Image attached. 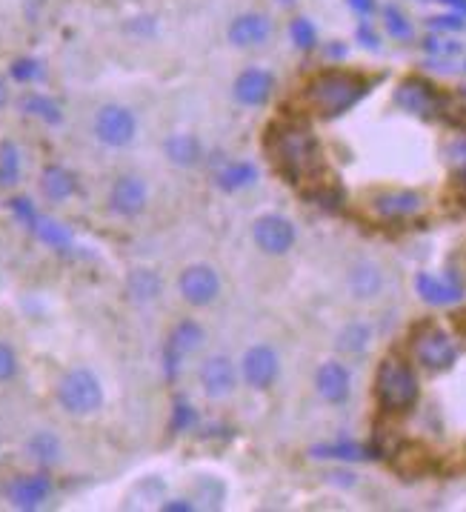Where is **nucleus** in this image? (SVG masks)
<instances>
[{
	"label": "nucleus",
	"mask_w": 466,
	"mask_h": 512,
	"mask_svg": "<svg viewBox=\"0 0 466 512\" xmlns=\"http://www.w3.org/2000/svg\"><path fill=\"white\" fill-rule=\"evenodd\" d=\"M252 235H255V244L261 246L264 252H269V255H284L295 244V226H292V221H286L284 215H264V218H258Z\"/></svg>",
	"instance_id": "9b49d317"
},
{
	"label": "nucleus",
	"mask_w": 466,
	"mask_h": 512,
	"mask_svg": "<svg viewBox=\"0 0 466 512\" xmlns=\"http://www.w3.org/2000/svg\"><path fill=\"white\" fill-rule=\"evenodd\" d=\"M275 89V78L264 69H244L235 81V98L244 106H264Z\"/></svg>",
	"instance_id": "dca6fc26"
},
{
	"label": "nucleus",
	"mask_w": 466,
	"mask_h": 512,
	"mask_svg": "<svg viewBox=\"0 0 466 512\" xmlns=\"http://www.w3.org/2000/svg\"><path fill=\"white\" fill-rule=\"evenodd\" d=\"M189 424H195V410L189 404H178L175 407V415H172V427L175 430H186Z\"/></svg>",
	"instance_id": "4c0bfd02"
},
{
	"label": "nucleus",
	"mask_w": 466,
	"mask_h": 512,
	"mask_svg": "<svg viewBox=\"0 0 466 512\" xmlns=\"http://www.w3.org/2000/svg\"><path fill=\"white\" fill-rule=\"evenodd\" d=\"M446 6H452V9H458L461 15H466V0H441Z\"/></svg>",
	"instance_id": "79ce46f5"
},
{
	"label": "nucleus",
	"mask_w": 466,
	"mask_h": 512,
	"mask_svg": "<svg viewBox=\"0 0 466 512\" xmlns=\"http://www.w3.org/2000/svg\"><path fill=\"white\" fill-rule=\"evenodd\" d=\"M109 209L121 218H135L146 209V184L135 175H123L109 189Z\"/></svg>",
	"instance_id": "f8f14e48"
},
{
	"label": "nucleus",
	"mask_w": 466,
	"mask_h": 512,
	"mask_svg": "<svg viewBox=\"0 0 466 512\" xmlns=\"http://www.w3.org/2000/svg\"><path fill=\"white\" fill-rule=\"evenodd\" d=\"M272 35V23L261 12H246L229 26V41L235 46H261Z\"/></svg>",
	"instance_id": "f3484780"
},
{
	"label": "nucleus",
	"mask_w": 466,
	"mask_h": 512,
	"mask_svg": "<svg viewBox=\"0 0 466 512\" xmlns=\"http://www.w3.org/2000/svg\"><path fill=\"white\" fill-rule=\"evenodd\" d=\"M369 212L378 221H406L424 212V195L415 189H381L369 198Z\"/></svg>",
	"instance_id": "6e6552de"
},
{
	"label": "nucleus",
	"mask_w": 466,
	"mask_h": 512,
	"mask_svg": "<svg viewBox=\"0 0 466 512\" xmlns=\"http://www.w3.org/2000/svg\"><path fill=\"white\" fill-rule=\"evenodd\" d=\"M135 132H138V123L135 115L121 106V103H106L95 112V138L103 146H112V149H123L135 141Z\"/></svg>",
	"instance_id": "0eeeda50"
},
{
	"label": "nucleus",
	"mask_w": 466,
	"mask_h": 512,
	"mask_svg": "<svg viewBox=\"0 0 466 512\" xmlns=\"http://www.w3.org/2000/svg\"><path fill=\"white\" fill-rule=\"evenodd\" d=\"M201 384L209 398H223L235 390V369L229 364V358H223V355L209 358L201 367Z\"/></svg>",
	"instance_id": "a211bd4d"
},
{
	"label": "nucleus",
	"mask_w": 466,
	"mask_h": 512,
	"mask_svg": "<svg viewBox=\"0 0 466 512\" xmlns=\"http://www.w3.org/2000/svg\"><path fill=\"white\" fill-rule=\"evenodd\" d=\"M163 149H166V158L178 166H195L201 161V144L192 135H172Z\"/></svg>",
	"instance_id": "b1692460"
},
{
	"label": "nucleus",
	"mask_w": 466,
	"mask_h": 512,
	"mask_svg": "<svg viewBox=\"0 0 466 512\" xmlns=\"http://www.w3.org/2000/svg\"><path fill=\"white\" fill-rule=\"evenodd\" d=\"M266 152L289 184L315 181L324 172V149L315 132L298 118H281L266 129Z\"/></svg>",
	"instance_id": "f257e3e1"
},
{
	"label": "nucleus",
	"mask_w": 466,
	"mask_h": 512,
	"mask_svg": "<svg viewBox=\"0 0 466 512\" xmlns=\"http://www.w3.org/2000/svg\"><path fill=\"white\" fill-rule=\"evenodd\" d=\"M455 184H458V189H464L466 192V161H461V164L455 166Z\"/></svg>",
	"instance_id": "a19ab883"
},
{
	"label": "nucleus",
	"mask_w": 466,
	"mask_h": 512,
	"mask_svg": "<svg viewBox=\"0 0 466 512\" xmlns=\"http://www.w3.org/2000/svg\"><path fill=\"white\" fill-rule=\"evenodd\" d=\"M415 289H418V295L424 298L426 304H435V307L455 304V301H461V295H464L461 284H455V281H449V278H435V275H429V272H421V275L415 278Z\"/></svg>",
	"instance_id": "6ab92c4d"
},
{
	"label": "nucleus",
	"mask_w": 466,
	"mask_h": 512,
	"mask_svg": "<svg viewBox=\"0 0 466 512\" xmlns=\"http://www.w3.org/2000/svg\"><path fill=\"white\" fill-rule=\"evenodd\" d=\"M358 41H364V46H369V49H378V35L369 29V23L358 26Z\"/></svg>",
	"instance_id": "58836bf2"
},
{
	"label": "nucleus",
	"mask_w": 466,
	"mask_h": 512,
	"mask_svg": "<svg viewBox=\"0 0 466 512\" xmlns=\"http://www.w3.org/2000/svg\"><path fill=\"white\" fill-rule=\"evenodd\" d=\"M58 404L69 415H95L103 407V387L92 369H69L58 381Z\"/></svg>",
	"instance_id": "39448f33"
},
{
	"label": "nucleus",
	"mask_w": 466,
	"mask_h": 512,
	"mask_svg": "<svg viewBox=\"0 0 466 512\" xmlns=\"http://www.w3.org/2000/svg\"><path fill=\"white\" fill-rule=\"evenodd\" d=\"M366 341H369V329L366 327H349L344 329V335H341V344L338 347L344 349V352H361L366 347Z\"/></svg>",
	"instance_id": "72a5a7b5"
},
{
	"label": "nucleus",
	"mask_w": 466,
	"mask_h": 512,
	"mask_svg": "<svg viewBox=\"0 0 466 512\" xmlns=\"http://www.w3.org/2000/svg\"><path fill=\"white\" fill-rule=\"evenodd\" d=\"M6 103V86H3V81H0V106Z\"/></svg>",
	"instance_id": "a18cd8bd"
},
{
	"label": "nucleus",
	"mask_w": 466,
	"mask_h": 512,
	"mask_svg": "<svg viewBox=\"0 0 466 512\" xmlns=\"http://www.w3.org/2000/svg\"><path fill=\"white\" fill-rule=\"evenodd\" d=\"M9 75H12V81L18 83L41 81L43 63L38 58H18V61H12V66H9Z\"/></svg>",
	"instance_id": "c756f323"
},
{
	"label": "nucleus",
	"mask_w": 466,
	"mask_h": 512,
	"mask_svg": "<svg viewBox=\"0 0 466 512\" xmlns=\"http://www.w3.org/2000/svg\"><path fill=\"white\" fill-rule=\"evenodd\" d=\"M126 287H129V295L135 301H152V298L161 295V278L155 272H149V269H135L129 275Z\"/></svg>",
	"instance_id": "393cba45"
},
{
	"label": "nucleus",
	"mask_w": 466,
	"mask_h": 512,
	"mask_svg": "<svg viewBox=\"0 0 466 512\" xmlns=\"http://www.w3.org/2000/svg\"><path fill=\"white\" fill-rule=\"evenodd\" d=\"M429 26H432V29H444V32H461V29H466V21L461 12H455V15H441V18H432V21H429Z\"/></svg>",
	"instance_id": "e433bc0d"
},
{
	"label": "nucleus",
	"mask_w": 466,
	"mask_h": 512,
	"mask_svg": "<svg viewBox=\"0 0 466 512\" xmlns=\"http://www.w3.org/2000/svg\"><path fill=\"white\" fill-rule=\"evenodd\" d=\"M203 341V329L192 321H183L178 327L172 329L169 335V344H166V352H163V367H166V375L175 378L178 375V367H181L183 355H189L192 349L201 347Z\"/></svg>",
	"instance_id": "ddd939ff"
},
{
	"label": "nucleus",
	"mask_w": 466,
	"mask_h": 512,
	"mask_svg": "<svg viewBox=\"0 0 466 512\" xmlns=\"http://www.w3.org/2000/svg\"><path fill=\"white\" fill-rule=\"evenodd\" d=\"M349 6H352L358 15H372V9H375V0H349Z\"/></svg>",
	"instance_id": "ea45409f"
},
{
	"label": "nucleus",
	"mask_w": 466,
	"mask_h": 512,
	"mask_svg": "<svg viewBox=\"0 0 466 512\" xmlns=\"http://www.w3.org/2000/svg\"><path fill=\"white\" fill-rule=\"evenodd\" d=\"M21 181V149L15 141L0 144V186H15Z\"/></svg>",
	"instance_id": "a878e982"
},
{
	"label": "nucleus",
	"mask_w": 466,
	"mask_h": 512,
	"mask_svg": "<svg viewBox=\"0 0 466 512\" xmlns=\"http://www.w3.org/2000/svg\"><path fill=\"white\" fill-rule=\"evenodd\" d=\"M455 324H458V327L466 332V312H464V315H455Z\"/></svg>",
	"instance_id": "c03bdc74"
},
{
	"label": "nucleus",
	"mask_w": 466,
	"mask_h": 512,
	"mask_svg": "<svg viewBox=\"0 0 466 512\" xmlns=\"http://www.w3.org/2000/svg\"><path fill=\"white\" fill-rule=\"evenodd\" d=\"M255 178H258V172H255V166L252 164H232L226 166L221 175H218V186L226 189V192H235V189H241V186L252 184Z\"/></svg>",
	"instance_id": "cd10ccee"
},
{
	"label": "nucleus",
	"mask_w": 466,
	"mask_h": 512,
	"mask_svg": "<svg viewBox=\"0 0 466 512\" xmlns=\"http://www.w3.org/2000/svg\"><path fill=\"white\" fill-rule=\"evenodd\" d=\"M315 458H338V461H364V458H375L372 450H366L361 444L352 441H341V444H318L312 447Z\"/></svg>",
	"instance_id": "bb28decb"
},
{
	"label": "nucleus",
	"mask_w": 466,
	"mask_h": 512,
	"mask_svg": "<svg viewBox=\"0 0 466 512\" xmlns=\"http://www.w3.org/2000/svg\"><path fill=\"white\" fill-rule=\"evenodd\" d=\"M375 398L381 410L392 415L412 410L421 398V384H418L415 369L409 367L404 358H395V355L384 358L375 375Z\"/></svg>",
	"instance_id": "7ed1b4c3"
},
{
	"label": "nucleus",
	"mask_w": 466,
	"mask_h": 512,
	"mask_svg": "<svg viewBox=\"0 0 466 512\" xmlns=\"http://www.w3.org/2000/svg\"><path fill=\"white\" fill-rule=\"evenodd\" d=\"M378 287H381V275H378V269L375 267H358L352 272V289H355L358 298L375 295Z\"/></svg>",
	"instance_id": "c85d7f7f"
},
{
	"label": "nucleus",
	"mask_w": 466,
	"mask_h": 512,
	"mask_svg": "<svg viewBox=\"0 0 466 512\" xmlns=\"http://www.w3.org/2000/svg\"><path fill=\"white\" fill-rule=\"evenodd\" d=\"M15 375H18V352L6 341H0V384L12 381Z\"/></svg>",
	"instance_id": "473e14b6"
},
{
	"label": "nucleus",
	"mask_w": 466,
	"mask_h": 512,
	"mask_svg": "<svg viewBox=\"0 0 466 512\" xmlns=\"http://www.w3.org/2000/svg\"><path fill=\"white\" fill-rule=\"evenodd\" d=\"M21 112H26L29 118H38V121L49 123V126H58L63 123V109L61 103L43 92H26L21 98Z\"/></svg>",
	"instance_id": "4be33fe9"
},
{
	"label": "nucleus",
	"mask_w": 466,
	"mask_h": 512,
	"mask_svg": "<svg viewBox=\"0 0 466 512\" xmlns=\"http://www.w3.org/2000/svg\"><path fill=\"white\" fill-rule=\"evenodd\" d=\"M369 86H372V81L364 78L361 72L329 69V72H321L306 83L304 103L309 112H315L321 118H338L364 98Z\"/></svg>",
	"instance_id": "f03ea898"
},
{
	"label": "nucleus",
	"mask_w": 466,
	"mask_h": 512,
	"mask_svg": "<svg viewBox=\"0 0 466 512\" xmlns=\"http://www.w3.org/2000/svg\"><path fill=\"white\" fill-rule=\"evenodd\" d=\"M309 201H315L318 206H326V209H338L341 201H344V195H341V189H335V186H321V189L309 192Z\"/></svg>",
	"instance_id": "c9c22d12"
},
{
	"label": "nucleus",
	"mask_w": 466,
	"mask_h": 512,
	"mask_svg": "<svg viewBox=\"0 0 466 512\" xmlns=\"http://www.w3.org/2000/svg\"><path fill=\"white\" fill-rule=\"evenodd\" d=\"M315 387L321 392V398L329 401V404H344L346 398H349V372H346L344 364L329 361V364L318 369Z\"/></svg>",
	"instance_id": "aec40b11"
},
{
	"label": "nucleus",
	"mask_w": 466,
	"mask_h": 512,
	"mask_svg": "<svg viewBox=\"0 0 466 512\" xmlns=\"http://www.w3.org/2000/svg\"><path fill=\"white\" fill-rule=\"evenodd\" d=\"M163 510H192L189 504H163Z\"/></svg>",
	"instance_id": "37998d69"
},
{
	"label": "nucleus",
	"mask_w": 466,
	"mask_h": 512,
	"mask_svg": "<svg viewBox=\"0 0 466 512\" xmlns=\"http://www.w3.org/2000/svg\"><path fill=\"white\" fill-rule=\"evenodd\" d=\"M52 490L55 487H52V478L46 472H29V475H18V478L9 481L6 498L18 510H38L49 501Z\"/></svg>",
	"instance_id": "1a4fd4ad"
},
{
	"label": "nucleus",
	"mask_w": 466,
	"mask_h": 512,
	"mask_svg": "<svg viewBox=\"0 0 466 512\" xmlns=\"http://www.w3.org/2000/svg\"><path fill=\"white\" fill-rule=\"evenodd\" d=\"M41 192L46 201H52V204H63V201H69V198H75V195H78V175L61 164L43 166Z\"/></svg>",
	"instance_id": "2eb2a0df"
},
{
	"label": "nucleus",
	"mask_w": 466,
	"mask_h": 512,
	"mask_svg": "<svg viewBox=\"0 0 466 512\" xmlns=\"http://www.w3.org/2000/svg\"><path fill=\"white\" fill-rule=\"evenodd\" d=\"M289 35H292V41L298 49H315V43H318V32H315V26L306 21V18H295L292 26H289Z\"/></svg>",
	"instance_id": "2f4dec72"
},
{
	"label": "nucleus",
	"mask_w": 466,
	"mask_h": 512,
	"mask_svg": "<svg viewBox=\"0 0 466 512\" xmlns=\"http://www.w3.org/2000/svg\"><path fill=\"white\" fill-rule=\"evenodd\" d=\"M395 103L418 115V118H441L446 112V95L438 92L435 83L424 81V78H406L398 89H395Z\"/></svg>",
	"instance_id": "423d86ee"
},
{
	"label": "nucleus",
	"mask_w": 466,
	"mask_h": 512,
	"mask_svg": "<svg viewBox=\"0 0 466 512\" xmlns=\"http://www.w3.org/2000/svg\"><path fill=\"white\" fill-rule=\"evenodd\" d=\"M244 378L249 387L266 390L278 378V355L269 347H252L244 355Z\"/></svg>",
	"instance_id": "4468645a"
},
{
	"label": "nucleus",
	"mask_w": 466,
	"mask_h": 512,
	"mask_svg": "<svg viewBox=\"0 0 466 512\" xmlns=\"http://www.w3.org/2000/svg\"><path fill=\"white\" fill-rule=\"evenodd\" d=\"M178 287H181V295L192 304V307H206V304H212V301L218 298V292H221V278H218V272L212 267L195 264V267L183 269Z\"/></svg>",
	"instance_id": "9d476101"
},
{
	"label": "nucleus",
	"mask_w": 466,
	"mask_h": 512,
	"mask_svg": "<svg viewBox=\"0 0 466 512\" xmlns=\"http://www.w3.org/2000/svg\"><path fill=\"white\" fill-rule=\"evenodd\" d=\"M26 452H29V455H32V461H38L41 467H52V464H58V461H61V455H63L61 438L49 430L35 432V435L26 441Z\"/></svg>",
	"instance_id": "5701e85b"
},
{
	"label": "nucleus",
	"mask_w": 466,
	"mask_h": 512,
	"mask_svg": "<svg viewBox=\"0 0 466 512\" xmlns=\"http://www.w3.org/2000/svg\"><path fill=\"white\" fill-rule=\"evenodd\" d=\"M409 352L418 367L426 372H446L458 361V344L446 329L435 324H421L409 338Z\"/></svg>",
	"instance_id": "20e7f679"
},
{
	"label": "nucleus",
	"mask_w": 466,
	"mask_h": 512,
	"mask_svg": "<svg viewBox=\"0 0 466 512\" xmlns=\"http://www.w3.org/2000/svg\"><path fill=\"white\" fill-rule=\"evenodd\" d=\"M384 23H386V32H389L392 38H398V41H409V38H412V23L406 21V15L401 12V9L386 6Z\"/></svg>",
	"instance_id": "7c9ffc66"
},
{
	"label": "nucleus",
	"mask_w": 466,
	"mask_h": 512,
	"mask_svg": "<svg viewBox=\"0 0 466 512\" xmlns=\"http://www.w3.org/2000/svg\"><path fill=\"white\" fill-rule=\"evenodd\" d=\"M9 209H12V215L18 218V221H23L26 226H32V221L41 215L38 209H35V204L29 201V198H23V195H18V198H12L9 201Z\"/></svg>",
	"instance_id": "f704fd0d"
},
{
	"label": "nucleus",
	"mask_w": 466,
	"mask_h": 512,
	"mask_svg": "<svg viewBox=\"0 0 466 512\" xmlns=\"http://www.w3.org/2000/svg\"><path fill=\"white\" fill-rule=\"evenodd\" d=\"M29 229L35 232V238H38L41 244L52 246V249H58V252H69L72 244H75L69 226L61 224V221H55V218H49V215H38Z\"/></svg>",
	"instance_id": "412c9836"
}]
</instances>
